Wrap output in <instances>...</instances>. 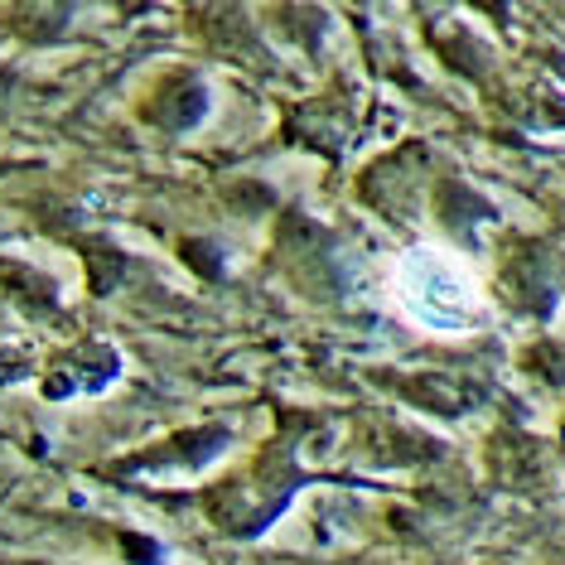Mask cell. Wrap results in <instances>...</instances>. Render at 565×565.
<instances>
[{"label":"cell","mask_w":565,"mask_h":565,"mask_svg":"<svg viewBox=\"0 0 565 565\" xmlns=\"http://www.w3.org/2000/svg\"><path fill=\"white\" fill-rule=\"evenodd\" d=\"M392 300L406 324L435 339H465L488 324V290L469 256L440 242H416L392 262Z\"/></svg>","instance_id":"obj_1"}]
</instances>
